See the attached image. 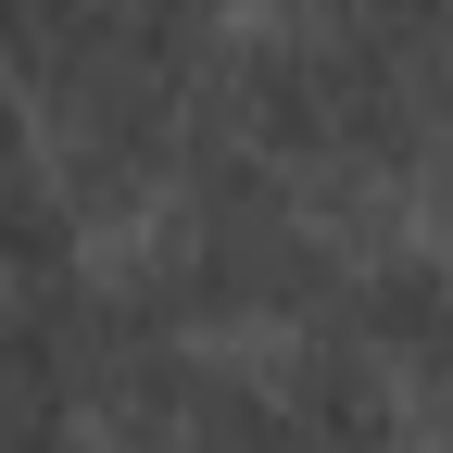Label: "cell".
Here are the masks:
<instances>
[{"label": "cell", "instance_id": "1", "mask_svg": "<svg viewBox=\"0 0 453 453\" xmlns=\"http://www.w3.org/2000/svg\"><path fill=\"white\" fill-rule=\"evenodd\" d=\"M340 265H353V252L315 226V202L277 177V164L189 151L177 202H164L139 240L101 252V290L127 303L139 327H164V340H202V353L252 340V353H265V340H290V327L327 315Z\"/></svg>", "mask_w": 453, "mask_h": 453}, {"label": "cell", "instance_id": "2", "mask_svg": "<svg viewBox=\"0 0 453 453\" xmlns=\"http://www.w3.org/2000/svg\"><path fill=\"white\" fill-rule=\"evenodd\" d=\"M252 378H265L277 441H290V453H416V441H428L416 390L390 378L365 340H340L327 315H315V327H290V340H265Z\"/></svg>", "mask_w": 453, "mask_h": 453}, {"label": "cell", "instance_id": "3", "mask_svg": "<svg viewBox=\"0 0 453 453\" xmlns=\"http://www.w3.org/2000/svg\"><path fill=\"white\" fill-rule=\"evenodd\" d=\"M327 327L340 340H365V353L416 390V416H453V252L441 240H378L340 265V290H327Z\"/></svg>", "mask_w": 453, "mask_h": 453}, {"label": "cell", "instance_id": "4", "mask_svg": "<svg viewBox=\"0 0 453 453\" xmlns=\"http://www.w3.org/2000/svg\"><path fill=\"white\" fill-rule=\"evenodd\" d=\"M416 240H441V252H453V139L428 151V177H416Z\"/></svg>", "mask_w": 453, "mask_h": 453}]
</instances>
